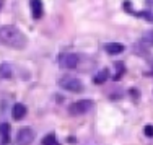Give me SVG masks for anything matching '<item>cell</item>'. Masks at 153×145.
Listing matches in <instances>:
<instances>
[{"label": "cell", "mask_w": 153, "mask_h": 145, "mask_svg": "<svg viewBox=\"0 0 153 145\" xmlns=\"http://www.w3.org/2000/svg\"><path fill=\"white\" fill-rule=\"evenodd\" d=\"M34 140V132L31 127H21L16 134V145H31Z\"/></svg>", "instance_id": "obj_4"}, {"label": "cell", "mask_w": 153, "mask_h": 145, "mask_svg": "<svg viewBox=\"0 0 153 145\" xmlns=\"http://www.w3.org/2000/svg\"><path fill=\"white\" fill-rule=\"evenodd\" d=\"M31 5V15L34 20H39L42 18V13H44V7H42V0H30Z\"/></svg>", "instance_id": "obj_6"}, {"label": "cell", "mask_w": 153, "mask_h": 145, "mask_svg": "<svg viewBox=\"0 0 153 145\" xmlns=\"http://www.w3.org/2000/svg\"><path fill=\"white\" fill-rule=\"evenodd\" d=\"M134 15L142 16V18H145L147 21H150V23H153V12H134Z\"/></svg>", "instance_id": "obj_14"}, {"label": "cell", "mask_w": 153, "mask_h": 145, "mask_svg": "<svg viewBox=\"0 0 153 145\" xmlns=\"http://www.w3.org/2000/svg\"><path fill=\"white\" fill-rule=\"evenodd\" d=\"M138 42H140V46H143V48H153V31L145 33Z\"/></svg>", "instance_id": "obj_11"}, {"label": "cell", "mask_w": 153, "mask_h": 145, "mask_svg": "<svg viewBox=\"0 0 153 145\" xmlns=\"http://www.w3.org/2000/svg\"><path fill=\"white\" fill-rule=\"evenodd\" d=\"M104 51L108 54H111V56H116V54H121L124 51V46L119 44V42H109V44L104 46Z\"/></svg>", "instance_id": "obj_8"}, {"label": "cell", "mask_w": 153, "mask_h": 145, "mask_svg": "<svg viewBox=\"0 0 153 145\" xmlns=\"http://www.w3.org/2000/svg\"><path fill=\"white\" fill-rule=\"evenodd\" d=\"M13 77V68L10 64L3 62L0 64V78H12Z\"/></svg>", "instance_id": "obj_9"}, {"label": "cell", "mask_w": 153, "mask_h": 145, "mask_svg": "<svg viewBox=\"0 0 153 145\" xmlns=\"http://www.w3.org/2000/svg\"><path fill=\"white\" fill-rule=\"evenodd\" d=\"M59 86L64 90H67V91H72V93H82L83 91L82 80H78V78H75V77H70V75L62 77L59 80Z\"/></svg>", "instance_id": "obj_2"}, {"label": "cell", "mask_w": 153, "mask_h": 145, "mask_svg": "<svg viewBox=\"0 0 153 145\" xmlns=\"http://www.w3.org/2000/svg\"><path fill=\"white\" fill-rule=\"evenodd\" d=\"M108 78H109V70H108V68H103V70H100L96 75H94L93 82L96 83V85H103Z\"/></svg>", "instance_id": "obj_10"}, {"label": "cell", "mask_w": 153, "mask_h": 145, "mask_svg": "<svg viewBox=\"0 0 153 145\" xmlns=\"http://www.w3.org/2000/svg\"><path fill=\"white\" fill-rule=\"evenodd\" d=\"M145 135L153 137V126H145Z\"/></svg>", "instance_id": "obj_15"}, {"label": "cell", "mask_w": 153, "mask_h": 145, "mask_svg": "<svg viewBox=\"0 0 153 145\" xmlns=\"http://www.w3.org/2000/svg\"><path fill=\"white\" fill-rule=\"evenodd\" d=\"M0 137H2L3 144H7V142H8V139H10V126L7 124V122L0 124Z\"/></svg>", "instance_id": "obj_12"}, {"label": "cell", "mask_w": 153, "mask_h": 145, "mask_svg": "<svg viewBox=\"0 0 153 145\" xmlns=\"http://www.w3.org/2000/svg\"><path fill=\"white\" fill-rule=\"evenodd\" d=\"M0 42L13 49H25L28 44V38L13 25H3L0 26Z\"/></svg>", "instance_id": "obj_1"}, {"label": "cell", "mask_w": 153, "mask_h": 145, "mask_svg": "<svg viewBox=\"0 0 153 145\" xmlns=\"http://www.w3.org/2000/svg\"><path fill=\"white\" fill-rule=\"evenodd\" d=\"M147 5H150V7H153V0H147Z\"/></svg>", "instance_id": "obj_16"}, {"label": "cell", "mask_w": 153, "mask_h": 145, "mask_svg": "<svg viewBox=\"0 0 153 145\" xmlns=\"http://www.w3.org/2000/svg\"><path fill=\"white\" fill-rule=\"evenodd\" d=\"M80 64V57L76 54H62L59 57V65L64 68H75Z\"/></svg>", "instance_id": "obj_5"}, {"label": "cell", "mask_w": 153, "mask_h": 145, "mask_svg": "<svg viewBox=\"0 0 153 145\" xmlns=\"http://www.w3.org/2000/svg\"><path fill=\"white\" fill-rule=\"evenodd\" d=\"M12 116H13L15 121H21V119L26 116V106L21 104V103H16L15 106H13V109H12Z\"/></svg>", "instance_id": "obj_7"}, {"label": "cell", "mask_w": 153, "mask_h": 145, "mask_svg": "<svg viewBox=\"0 0 153 145\" xmlns=\"http://www.w3.org/2000/svg\"><path fill=\"white\" fill-rule=\"evenodd\" d=\"M93 101L91 100H78L75 103H72L68 106V113L72 116H82V114H86L93 109Z\"/></svg>", "instance_id": "obj_3"}, {"label": "cell", "mask_w": 153, "mask_h": 145, "mask_svg": "<svg viewBox=\"0 0 153 145\" xmlns=\"http://www.w3.org/2000/svg\"><path fill=\"white\" fill-rule=\"evenodd\" d=\"M42 145H60V144L54 134H47L44 139H42Z\"/></svg>", "instance_id": "obj_13"}, {"label": "cell", "mask_w": 153, "mask_h": 145, "mask_svg": "<svg viewBox=\"0 0 153 145\" xmlns=\"http://www.w3.org/2000/svg\"><path fill=\"white\" fill-rule=\"evenodd\" d=\"M3 3H5V0H0V10H2V7H3Z\"/></svg>", "instance_id": "obj_17"}]
</instances>
